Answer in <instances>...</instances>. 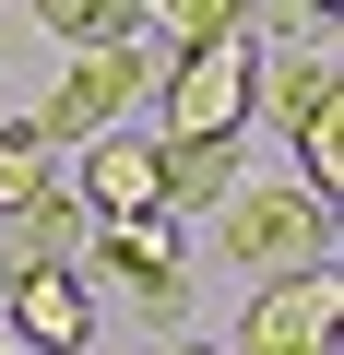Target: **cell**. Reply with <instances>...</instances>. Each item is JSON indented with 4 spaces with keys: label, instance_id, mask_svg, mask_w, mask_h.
<instances>
[{
    "label": "cell",
    "instance_id": "6da1fadb",
    "mask_svg": "<svg viewBox=\"0 0 344 355\" xmlns=\"http://www.w3.org/2000/svg\"><path fill=\"white\" fill-rule=\"evenodd\" d=\"M249 83H261V36L226 24L202 48H166L154 71V142H214V130H249Z\"/></svg>",
    "mask_w": 344,
    "mask_h": 355
},
{
    "label": "cell",
    "instance_id": "7a4b0ae2",
    "mask_svg": "<svg viewBox=\"0 0 344 355\" xmlns=\"http://www.w3.org/2000/svg\"><path fill=\"white\" fill-rule=\"evenodd\" d=\"M214 249L261 284V272H309V261H332V214L297 190V178H238V190L214 202Z\"/></svg>",
    "mask_w": 344,
    "mask_h": 355
},
{
    "label": "cell",
    "instance_id": "3957f363",
    "mask_svg": "<svg viewBox=\"0 0 344 355\" xmlns=\"http://www.w3.org/2000/svg\"><path fill=\"white\" fill-rule=\"evenodd\" d=\"M154 71H166V48H154V36L72 48V60H60V95L36 107V130H48V142H95V130H119V119L154 95Z\"/></svg>",
    "mask_w": 344,
    "mask_h": 355
},
{
    "label": "cell",
    "instance_id": "277c9868",
    "mask_svg": "<svg viewBox=\"0 0 344 355\" xmlns=\"http://www.w3.org/2000/svg\"><path fill=\"white\" fill-rule=\"evenodd\" d=\"M332 343H344V284H332V261H309V272H261V284H249L238 355H332Z\"/></svg>",
    "mask_w": 344,
    "mask_h": 355
},
{
    "label": "cell",
    "instance_id": "5b68a950",
    "mask_svg": "<svg viewBox=\"0 0 344 355\" xmlns=\"http://www.w3.org/2000/svg\"><path fill=\"white\" fill-rule=\"evenodd\" d=\"M0 343L13 355H83L95 343V284L72 261H24V284L0 296Z\"/></svg>",
    "mask_w": 344,
    "mask_h": 355
},
{
    "label": "cell",
    "instance_id": "8992f818",
    "mask_svg": "<svg viewBox=\"0 0 344 355\" xmlns=\"http://www.w3.org/2000/svg\"><path fill=\"white\" fill-rule=\"evenodd\" d=\"M83 261H95L107 284H131L142 320H179V225H166V214H107V225H83Z\"/></svg>",
    "mask_w": 344,
    "mask_h": 355
},
{
    "label": "cell",
    "instance_id": "52a82bcc",
    "mask_svg": "<svg viewBox=\"0 0 344 355\" xmlns=\"http://www.w3.org/2000/svg\"><path fill=\"white\" fill-rule=\"evenodd\" d=\"M72 202H83V225H107V214H166V202H154V142H142V130H95Z\"/></svg>",
    "mask_w": 344,
    "mask_h": 355
},
{
    "label": "cell",
    "instance_id": "ba28073f",
    "mask_svg": "<svg viewBox=\"0 0 344 355\" xmlns=\"http://www.w3.org/2000/svg\"><path fill=\"white\" fill-rule=\"evenodd\" d=\"M249 178V130H214V142H154V202L166 214H214Z\"/></svg>",
    "mask_w": 344,
    "mask_h": 355
},
{
    "label": "cell",
    "instance_id": "9c48e42d",
    "mask_svg": "<svg viewBox=\"0 0 344 355\" xmlns=\"http://www.w3.org/2000/svg\"><path fill=\"white\" fill-rule=\"evenodd\" d=\"M344 71H332V48L320 36H285V48H261V83H249V119H273V130H297L320 95H332Z\"/></svg>",
    "mask_w": 344,
    "mask_h": 355
},
{
    "label": "cell",
    "instance_id": "30bf717a",
    "mask_svg": "<svg viewBox=\"0 0 344 355\" xmlns=\"http://www.w3.org/2000/svg\"><path fill=\"white\" fill-rule=\"evenodd\" d=\"M285 142H297V190L332 214V202H344V83H332V95H320V107H309Z\"/></svg>",
    "mask_w": 344,
    "mask_h": 355
},
{
    "label": "cell",
    "instance_id": "8fae6325",
    "mask_svg": "<svg viewBox=\"0 0 344 355\" xmlns=\"http://www.w3.org/2000/svg\"><path fill=\"white\" fill-rule=\"evenodd\" d=\"M24 12H36L48 48H119V36H142V0H24Z\"/></svg>",
    "mask_w": 344,
    "mask_h": 355
},
{
    "label": "cell",
    "instance_id": "7c38bea8",
    "mask_svg": "<svg viewBox=\"0 0 344 355\" xmlns=\"http://www.w3.org/2000/svg\"><path fill=\"white\" fill-rule=\"evenodd\" d=\"M48 178H60V142H48L36 119H13V130H0V214H24Z\"/></svg>",
    "mask_w": 344,
    "mask_h": 355
},
{
    "label": "cell",
    "instance_id": "4fadbf2b",
    "mask_svg": "<svg viewBox=\"0 0 344 355\" xmlns=\"http://www.w3.org/2000/svg\"><path fill=\"white\" fill-rule=\"evenodd\" d=\"M226 24H249V0H142V36L154 48H202Z\"/></svg>",
    "mask_w": 344,
    "mask_h": 355
},
{
    "label": "cell",
    "instance_id": "5bb4252c",
    "mask_svg": "<svg viewBox=\"0 0 344 355\" xmlns=\"http://www.w3.org/2000/svg\"><path fill=\"white\" fill-rule=\"evenodd\" d=\"M13 225H24V249H36V261H83V202L60 190V178H48V190H36Z\"/></svg>",
    "mask_w": 344,
    "mask_h": 355
},
{
    "label": "cell",
    "instance_id": "9a60e30c",
    "mask_svg": "<svg viewBox=\"0 0 344 355\" xmlns=\"http://www.w3.org/2000/svg\"><path fill=\"white\" fill-rule=\"evenodd\" d=\"M24 261H36V249H24V225H13V214H0V296H13V284H24Z\"/></svg>",
    "mask_w": 344,
    "mask_h": 355
},
{
    "label": "cell",
    "instance_id": "2e32d148",
    "mask_svg": "<svg viewBox=\"0 0 344 355\" xmlns=\"http://www.w3.org/2000/svg\"><path fill=\"white\" fill-rule=\"evenodd\" d=\"M297 12H309V24H332V12H344V0H297Z\"/></svg>",
    "mask_w": 344,
    "mask_h": 355
},
{
    "label": "cell",
    "instance_id": "e0dca14e",
    "mask_svg": "<svg viewBox=\"0 0 344 355\" xmlns=\"http://www.w3.org/2000/svg\"><path fill=\"white\" fill-rule=\"evenodd\" d=\"M154 355H214V343H154Z\"/></svg>",
    "mask_w": 344,
    "mask_h": 355
},
{
    "label": "cell",
    "instance_id": "ac0fdd59",
    "mask_svg": "<svg viewBox=\"0 0 344 355\" xmlns=\"http://www.w3.org/2000/svg\"><path fill=\"white\" fill-rule=\"evenodd\" d=\"M0 355H13V343H0Z\"/></svg>",
    "mask_w": 344,
    "mask_h": 355
}]
</instances>
